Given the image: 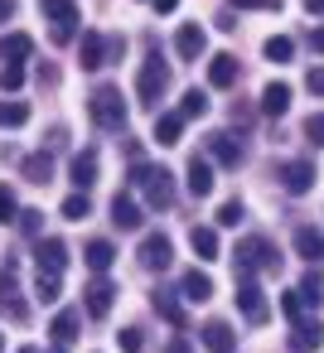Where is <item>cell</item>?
Instances as JSON below:
<instances>
[{
  "label": "cell",
  "mask_w": 324,
  "mask_h": 353,
  "mask_svg": "<svg viewBox=\"0 0 324 353\" xmlns=\"http://www.w3.org/2000/svg\"><path fill=\"white\" fill-rule=\"evenodd\" d=\"M131 184L145 189L150 208H170V203H174V174H170L165 165H145V160H136V165H131Z\"/></svg>",
  "instance_id": "obj_1"
},
{
  "label": "cell",
  "mask_w": 324,
  "mask_h": 353,
  "mask_svg": "<svg viewBox=\"0 0 324 353\" xmlns=\"http://www.w3.org/2000/svg\"><path fill=\"white\" fill-rule=\"evenodd\" d=\"M232 266H237V276L276 271V266H281V252H276L266 237H242V242H237V252H232Z\"/></svg>",
  "instance_id": "obj_2"
},
{
  "label": "cell",
  "mask_w": 324,
  "mask_h": 353,
  "mask_svg": "<svg viewBox=\"0 0 324 353\" xmlns=\"http://www.w3.org/2000/svg\"><path fill=\"white\" fill-rule=\"evenodd\" d=\"M88 112H92V121H97L102 131H121V126H126V102H121V88L102 83V88L92 92Z\"/></svg>",
  "instance_id": "obj_3"
},
{
  "label": "cell",
  "mask_w": 324,
  "mask_h": 353,
  "mask_svg": "<svg viewBox=\"0 0 324 353\" xmlns=\"http://www.w3.org/2000/svg\"><path fill=\"white\" fill-rule=\"evenodd\" d=\"M165 88H170V68L160 63V54H150V59L141 63V73H136V97H141L145 107H160Z\"/></svg>",
  "instance_id": "obj_4"
},
{
  "label": "cell",
  "mask_w": 324,
  "mask_h": 353,
  "mask_svg": "<svg viewBox=\"0 0 324 353\" xmlns=\"http://www.w3.org/2000/svg\"><path fill=\"white\" fill-rule=\"evenodd\" d=\"M20 266H15V256L6 261V266H0V314H6V319H30V305L20 300V276H15Z\"/></svg>",
  "instance_id": "obj_5"
},
{
  "label": "cell",
  "mask_w": 324,
  "mask_h": 353,
  "mask_svg": "<svg viewBox=\"0 0 324 353\" xmlns=\"http://www.w3.org/2000/svg\"><path fill=\"white\" fill-rule=\"evenodd\" d=\"M276 179H281V189H285V194H295V199H300V194H310V189H314V165H310V160H285V165L276 170Z\"/></svg>",
  "instance_id": "obj_6"
},
{
  "label": "cell",
  "mask_w": 324,
  "mask_h": 353,
  "mask_svg": "<svg viewBox=\"0 0 324 353\" xmlns=\"http://www.w3.org/2000/svg\"><path fill=\"white\" fill-rule=\"evenodd\" d=\"M237 310L252 319V324H266V295H261V285L252 281V276H237Z\"/></svg>",
  "instance_id": "obj_7"
},
{
  "label": "cell",
  "mask_w": 324,
  "mask_h": 353,
  "mask_svg": "<svg viewBox=\"0 0 324 353\" xmlns=\"http://www.w3.org/2000/svg\"><path fill=\"white\" fill-rule=\"evenodd\" d=\"M34 261H39V271H49V276H63V266H68V242H63V237H39V247H34Z\"/></svg>",
  "instance_id": "obj_8"
},
{
  "label": "cell",
  "mask_w": 324,
  "mask_h": 353,
  "mask_svg": "<svg viewBox=\"0 0 324 353\" xmlns=\"http://www.w3.org/2000/svg\"><path fill=\"white\" fill-rule=\"evenodd\" d=\"M170 261H174V242L160 237V232H150V237L141 242V266H145V271H165Z\"/></svg>",
  "instance_id": "obj_9"
},
{
  "label": "cell",
  "mask_w": 324,
  "mask_h": 353,
  "mask_svg": "<svg viewBox=\"0 0 324 353\" xmlns=\"http://www.w3.org/2000/svg\"><path fill=\"white\" fill-rule=\"evenodd\" d=\"M285 343H290V353H314V348L324 343V329H319V319H295Z\"/></svg>",
  "instance_id": "obj_10"
},
{
  "label": "cell",
  "mask_w": 324,
  "mask_h": 353,
  "mask_svg": "<svg viewBox=\"0 0 324 353\" xmlns=\"http://www.w3.org/2000/svg\"><path fill=\"white\" fill-rule=\"evenodd\" d=\"M199 334H203V348H208V353H232V348H237V334H232L227 319H208Z\"/></svg>",
  "instance_id": "obj_11"
},
{
  "label": "cell",
  "mask_w": 324,
  "mask_h": 353,
  "mask_svg": "<svg viewBox=\"0 0 324 353\" xmlns=\"http://www.w3.org/2000/svg\"><path fill=\"white\" fill-rule=\"evenodd\" d=\"M203 49H208V34H203L199 25H179V34H174V54H179L184 63H194Z\"/></svg>",
  "instance_id": "obj_12"
},
{
  "label": "cell",
  "mask_w": 324,
  "mask_h": 353,
  "mask_svg": "<svg viewBox=\"0 0 324 353\" xmlns=\"http://www.w3.org/2000/svg\"><path fill=\"white\" fill-rule=\"evenodd\" d=\"M208 155H213L223 170H237V165H242V145H237L227 131H213V136H208Z\"/></svg>",
  "instance_id": "obj_13"
},
{
  "label": "cell",
  "mask_w": 324,
  "mask_h": 353,
  "mask_svg": "<svg viewBox=\"0 0 324 353\" xmlns=\"http://www.w3.org/2000/svg\"><path fill=\"white\" fill-rule=\"evenodd\" d=\"M78 59H83V68H102V63L112 59V39H102V34H83Z\"/></svg>",
  "instance_id": "obj_14"
},
{
  "label": "cell",
  "mask_w": 324,
  "mask_h": 353,
  "mask_svg": "<svg viewBox=\"0 0 324 353\" xmlns=\"http://www.w3.org/2000/svg\"><path fill=\"white\" fill-rule=\"evenodd\" d=\"M83 295H88V300H83V305H88V314H92V319H102V314L112 310V295H117V285L97 276V281H92V285H88Z\"/></svg>",
  "instance_id": "obj_15"
},
{
  "label": "cell",
  "mask_w": 324,
  "mask_h": 353,
  "mask_svg": "<svg viewBox=\"0 0 324 353\" xmlns=\"http://www.w3.org/2000/svg\"><path fill=\"white\" fill-rule=\"evenodd\" d=\"M295 252H300L310 266H319V261H324V232H319V228H295Z\"/></svg>",
  "instance_id": "obj_16"
},
{
  "label": "cell",
  "mask_w": 324,
  "mask_h": 353,
  "mask_svg": "<svg viewBox=\"0 0 324 353\" xmlns=\"http://www.w3.org/2000/svg\"><path fill=\"white\" fill-rule=\"evenodd\" d=\"M261 112L266 117H285L290 112V83H266L261 88Z\"/></svg>",
  "instance_id": "obj_17"
},
{
  "label": "cell",
  "mask_w": 324,
  "mask_h": 353,
  "mask_svg": "<svg viewBox=\"0 0 324 353\" xmlns=\"http://www.w3.org/2000/svg\"><path fill=\"white\" fill-rule=\"evenodd\" d=\"M208 83L213 88H232L237 83V59L232 54H213L208 59Z\"/></svg>",
  "instance_id": "obj_18"
},
{
  "label": "cell",
  "mask_w": 324,
  "mask_h": 353,
  "mask_svg": "<svg viewBox=\"0 0 324 353\" xmlns=\"http://www.w3.org/2000/svg\"><path fill=\"white\" fill-rule=\"evenodd\" d=\"M189 194H194V199H208V194H213V165L199 160V155L189 160Z\"/></svg>",
  "instance_id": "obj_19"
},
{
  "label": "cell",
  "mask_w": 324,
  "mask_h": 353,
  "mask_svg": "<svg viewBox=\"0 0 324 353\" xmlns=\"http://www.w3.org/2000/svg\"><path fill=\"white\" fill-rule=\"evenodd\" d=\"M112 223H117L121 232H136V228H141V208H136V199L117 194V199H112Z\"/></svg>",
  "instance_id": "obj_20"
},
{
  "label": "cell",
  "mask_w": 324,
  "mask_h": 353,
  "mask_svg": "<svg viewBox=\"0 0 324 353\" xmlns=\"http://www.w3.org/2000/svg\"><path fill=\"white\" fill-rule=\"evenodd\" d=\"M78 324H83V314H78V310H59V314H54V324H49L54 343H59V348H63V343H73V339H78Z\"/></svg>",
  "instance_id": "obj_21"
},
{
  "label": "cell",
  "mask_w": 324,
  "mask_h": 353,
  "mask_svg": "<svg viewBox=\"0 0 324 353\" xmlns=\"http://www.w3.org/2000/svg\"><path fill=\"white\" fill-rule=\"evenodd\" d=\"M179 290H184V300H194V305H203V300H213V281H208L203 271H184V281H179Z\"/></svg>",
  "instance_id": "obj_22"
},
{
  "label": "cell",
  "mask_w": 324,
  "mask_h": 353,
  "mask_svg": "<svg viewBox=\"0 0 324 353\" xmlns=\"http://www.w3.org/2000/svg\"><path fill=\"white\" fill-rule=\"evenodd\" d=\"M179 136H184V117H179V112L155 117V141H160V145H179Z\"/></svg>",
  "instance_id": "obj_23"
},
{
  "label": "cell",
  "mask_w": 324,
  "mask_h": 353,
  "mask_svg": "<svg viewBox=\"0 0 324 353\" xmlns=\"http://www.w3.org/2000/svg\"><path fill=\"white\" fill-rule=\"evenodd\" d=\"M34 54V39L30 34H10V39H0V59L6 63H25Z\"/></svg>",
  "instance_id": "obj_24"
},
{
  "label": "cell",
  "mask_w": 324,
  "mask_h": 353,
  "mask_svg": "<svg viewBox=\"0 0 324 353\" xmlns=\"http://www.w3.org/2000/svg\"><path fill=\"white\" fill-rule=\"evenodd\" d=\"M189 247H194L199 261H213V256H218V232H213V228H194V232H189Z\"/></svg>",
  "instance_id": "obj_25"
},
{
  "label": "cell",
  "mask_w": 324,
  "mask_h": 353,
  "mask_svg": "<svg viewBox=\"0 0 324 353\" xmlns=\"http://www.w3.org/2000/svg\"><path fill=\"white\" fill-rule=\"evenodd\" d=\"M39 10H44L54 25H73V30H78V6H73V0H39Z\"/></svg>",
  "instance_id": "obj_26"
},
{
  "label": "cell",
  "mask_w": 324,
  "mask_h": 353,
  "mask_svg": "<svg viewBox=\"0 0 324 353\" xmlns=\"http://www.w3.org/2000/svg\"><path fill=\"white\" fill-rule=\"evenodd\" d=\"M83 261H88V266H92L97 276H102V271H107V266L117 261V252H112V242H102V237H97V242H88V252H83Z\"/></svg>",
  "instance_id": "obj_27"
},
{
  "label": "cell",
  "mask_w": 324,
  "mask_h": 353,
  "mask_svg": "<svg viewBox=\"0 0 324 353\" xmlns=\"http://www.w3.org/2000/svg\"><path fill=\"white\" fill-rule=\"evenodd\" d=\"M92 179H97V155H92V150L73 155V184H78V189H88Z\"/></svg>",
  "instance_id": "obj_28"
},
{
  "label": "cell",
  "mask_w": 324,
  "mask_h": 353,
  "mask_svg": "<svg viewBox=\"0 0 324 353\" xmlns=\"http://www.w3.org/2000/svg\"><path fill=\"white\" fill-rule=\"evenodd\" d=\"M261 49H266V59H271V63H290V54H295V44H290L285 34H271Z\"/></svg>",
  "instance_id": "obj_29"
},
{
  "label": "cell",
  "mask_w": 324,
  "mask_h": 353,
  "mask_svg": "<svg viewBox=\"0 0 324 353\" xmlns=\"http://www.w3.org/2000/svg\"><path fill=\"white\" fill-rule=\"evenodd\" d=\"M203 112H208V92L189 88V92H184V107H179V117H184V121H194V117H203Z\"/></svg>",
  "instance_id": "obj_30"
},
{
  "label": "cell",
  "mask_w": 324,
  "mask_h": 353,
  "mask_svg": "<svg viewBox=\"0 0 324 353\" xmlns=\"http://www.w3.org/2000/svg\"><path fill=\"white\" fill-rule=\"evenodd\" d=\"M155 314H165L170 324H184V310H179V300L170 290H155Z\"/></svg>",
  "instance_id": "obj_31"
},
{
  "label": "cell",
  "mask_w": 324,
  "mask_h": 353,
  "mask_svg": "<svg viewBox=\"0 0 324 353\" xmlns=\"http://www.w3.org/2000/svg\"><path fill=\"white\" fill-rule=\"evenodd\" d=\"M25 121H30L25 102H0V126H25Z\"/></svg>",
  "instance_id": "obj_32"
},
{
  "label": "cell",
  "mask_w": 324,
  "mask_h": 353,
  "mask_svg": "<svg viewBox=\"0 0 324 353\" xmlns=\"http://www.w3.org/2000/svg\"><path fill=\"white\" fill-rule=\"evenodd\" d=\"M34 295H39L44 305H54V300H59V276H49V271H39V281H34Z\"/></svg>",
  "instance_id": "obj_33"
},
{
  "label": "cell",
  "mask_w": 324,
  "mask_h": 353,
  "mask_svg": "<svg viewBox=\"0 0 324 353\" xmlns=\"http://www.w3.org/2000/svg\"><path fill=\"white\" fill-rule=\"evenodd\" d=\"M20 208H15V189L10 184H0V223H15Z\"/></svg>",
  "instance_id": "obj_34"
},
{
  "label": "cell",
  "mask_w": 324,
  "mask_h": 353,
  "mask_svg": "<svg viewBox=\"0 0 324 353\" xmlns=\"http://www.w3.org/2000/svg\"><path fill=\"white\" fill-rule=\"evenodd\" d=\"M49 170H54V165H49V155H30V160H25V174H30L34 184H44V179H49Z\"/></svg>",
  "instance_id": "obj_35"
},
{
  "label": "cell",
  "mask_w": 324,
  "mask_h": 353,
  "mask_svg": "<svg viewBox=\"0 0 324 353\" xmlns=\"http://www.w3.org/2000/svg\"><path fill=\"white\" fill-rule=\"evenodd\" d=\"M88 208H92V203H88V194H68V199H63V218H73V223H78V218H88Z\"/></svg>",
  "instance_id": "obj_36"
},
{
  "label": "cell",
  "mask_w": 324,
  "mask_h": 353,
  "mask_svg": "<svg viewBox=\"0 0 324 353\" xmlns=\"http://www.w3.org/2000/svg\"><path fill=\"white\" fill-rule=\"evenodd\" d=\"M281 310H285V319H300V314H305V295H300V285L281 295Z\"/></svg>",
  "instance_id": "obj_37"
},
{
  "label": "cell",
  "mask_w": 324,
  "mask_h": 353,
  "mask_svg": "<svg viewBox=\"0 0 324 353\" xmlns=\"http://www.w3.org/2000/svg\"><path fill=\"white\" fill-rule=\"evenodd\" d=\"M0 88H6V92L25 88V68H20V63H6V68H0Z\"/></svg>",
  "instance_id": "obj_38"
},
{
  "label": "cell",
  "mask_w": 324,
  "mask_h": 353,
  "mask_svg": "<svg viewBox=\"0 0 324 353\" xmlns=\"http://www.w3.org/2000/svg\"><path fill=\"white\" fill-rule=\"evenodd\" d=\"M242 218H247V208H242V203H237V199H232V203H223V208H218V223H223V228H237V223H242Z\"/></svg>",
  "instance_id": "obj_39"
},
{
  "label": "cell",
  "mask_w": 324,
  "mask_h": 353,
  "mask_svg": "<svg viewBox=\"0 0 324 353\" xmlns=\"http://www.w3.org/2000/svg\"><path fill=\"white\" fill-rule=\"evenodd\" d=\"M300 295H305V305H319V300H324V285H319V276H314V271L300 281Z\"/></svg>",
  "instance_id": "obj_40"
},
{
  "label": "cell",
  "mask_w": 324,
  "mask_h": 353,
  "mask_svg": "<svg viewBox=\"0 0 324 353\" xmlns=\"http://www.w3.org/2000/svg\"><path fill=\"white\" fill-rule=\"evenodd\" d=\"M117 343H121L126 353H141V348H145V334H141V329H121V334H117Z\"/></svg>",
  "instance_id": "obj_41"
},
{
  "label": "cell",
  "mask_w": 324,
  "mask_h": 353,
  "mask_svg": "<svg viewBox=\"0 0 324 353\" xmlns=\"http://www.w3.org/2000/svg\"><path fill=\"white\" fill-rule=\"evenodd\" d=\"M305 141H310V145H324V112H314V117L305 121Z\"/></svg>",
  "instance_id": "obj_42"
},
{
  "label": "cell",
  "mask_w": 324,
  "mask_h": 353,
  "mask_svg": "<svg viewBox=\"0 0 324 353\" xmlns=\"http://www.w3.org/2000/svg\"><path fill=\"white\" fill-rule=\"evenodd\" d=\"M20 228H25L30 237H39V228H44V213H39V208H30V213H20Z\"/></svg>",
  "instance_id": "obj_43"
},
{
  "label": "cell",
  "mask_w": 324,
  "mask_h": 353,
  "mask_svg": "<svg viewBox=\"0 0 324 353\" xmlns=\"http://www.w3.org/2000/svg\"><path fill=\"white\" fill-rule=\"evenodd\" d=\"M237 10H281V0H227Z\"/></svg>",
  "instance_id": "obj_44"
},
{
  "label": "cell",
  "mask_w": 324,
  "mask_h": 353,
  "mask_svg": "<svg viewBox=\"0 0 324 353\" xmlns=\"http://www.w3.org/2000/svg\"><path fill=\"white\" fill-rule=\"evenodd\" d=\"M305 88H310V92H319V97H324V68H310V73H305Z\"/></svg>",
  "instance_id": "obj_45"
},
{
  "label": "cell",
  "mask_w": 324,
  "mask_h": 353,
  "mask_svg": "<svg viewBox=\"0 0 324 353\" xmlns=\"http://www.w3.org/2000/svg\"><path fill=\"white\" fill-rule=\"evenodd\" d=\"M73 34H78L73 25H54V44H73Z\"/></svg>",
  "instance_id": "obj_46"
},
{
  "label": "cell",
  "mask_w": 324,
  "mask_h": 353,
  "mask_svg": "<svg viewBox=\"0 0 324 353\" xmlns=\"http://www.w3.org/2000/svg\"><path fill=\"white\" fill-rule=\"evenodd\" d=\"M10 15H15V0H0V25H6Z\"/></svg>",
  "instance_id": "obj_47"
},
{
  "label": "cell",
  "mask_w": 324,
  "mask_h": 353,
  "mask_svg": "<svg viewBox=\"0 0 324 353\" xmlns=\"http://www.w3.org/2000/svg\"><path fill=\"white\" fill-rule=\"evenodd\" d=\"M165 353H189V343H184V339H170V348H165Z\"/></svg>",
  "instance_id": "obj_48"
},
{
  "label": "cell",
  "mask_w": 324,
  "mask_h": 353,
  "mask_svg": "<svg viewBox=\"0 0 324 353\" xmlns=\"http://www.w3.org/2000/svg\"><path fill=\"white\" fill-rule=\"evenodd\" d=\"M174 6H179V0H155V10H160V15H170Z\"/></svg>",
  "instance_id": "obj_49"
},
{
  "label": "cell",
  "mask_w": 324,
  "mask_h": 353,
  "mask_svg": "<svg viewBox=\"0 0 324 353\" xmlns=\"http://www.w3.org/2000/svg\"><path fill=\"white\" fill-rule=\"evenodd\" d=\"M305 10L310 15H324V0H305Z\"/></svg>",
  "instance_id": "obj_50"
},
{
  "label": "cell",
  "mask_w": 324,
  "mask_h": 353,
  "mask_svg": "<svg viewBox=\"0 0 324 353\" xmlns=\"http://www.w3.org/2000/svg\"><path fill=\"white\" fill-rule=\"evenodd\" d=\"M310 44H314V49L324 54V30H319V34H310Z\"/></svg>",
  "instance_id": "obj_51"
},
{
  "label": "cell",
  "mask_w": 324,
  "mask_h": 353,
  "mask_svg": "<svg viewBox=\"0 0 324 353\" xmlns=\"http://www.w3.org/2000/svg\"><path fill=\"white\" fill-rule=\"evenodd\" d=\"M20 353H39V348H30V343H25V348H20Z\"/></svg>",
  "instance_id": "obj_52"
},
{
  "label": "cell",
  "mask_w": 324,
  "mask_h": 353,
  "mask_svg": "<svg viewBox=\"0 0 324 353\" xmlns=\"http://www.w3.org/2000/svg\"><path fill=\"white\" fill-rule=\"evenodd\" d=\"M0 348H6V339H0Z\"/></svg>",
  "instance_id": "obj_53"
},
{
  "label": "cell",
  "mask_w": 324,
  "mask_h": 353,
  "mask_svg": "<svg viewBox=\"0 0 324 353\" xmlns=\"http://www.w3.org/2000/svg\"><path fill=\"white\" fill-rule=\"evenodd\" d=\"M54 353H63V348H54Z\"/></svg>",
  "instance_id": "obj_54"
}]
</instances>
